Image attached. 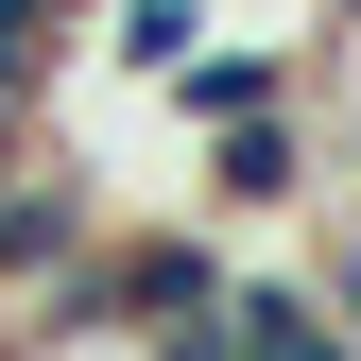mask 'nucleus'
I'll use <instances>...</instances> for the list:
<instances>
[{"instance_id": "obj_1", "label": "nucleus", "mask_w": 361, "mask_h": 361, "mask_svg": "<svg viewBox=\"0 0 361 361\" xmlns=\"http://www.w3.org/2000/svg\"><path fill=\"white\" fill-rule=\"evenodd\" d=\"M86 258H104V190H86V155H0V310H35V293H69Z\"/></svg>"}, {"instance_id": "obj_2", "label": "nucleus", "mask_w": 361, "mask_h": 361, "mask_svg": "<svg viewBox=\"0 0 361 361\" xmlns=\"http://www.w3.org/2000/svg\"><path fill=\"white\" fill-rule=\"evenodd\" d=\"M190 190H207V224H293V207H327V104L293 86V104H258V121H224Z\"/></svg>"}, {"instance_id": "obj_3", "label": "nucleus", "mask_w": 361, "mask_h": 361, "mask_svg": "<svg viewBox=\"0 0 361 361\" xmlns=\"http://www.w3.org/2000/svg\"><path fill=\"white\" fill-rule=\"evenodd\" d=\"M293 86H310V35H224V18H207V52H190V69H155V104L190 121V138H224V121L293 104Z\"/></svg>"}, {"instance_id": "obj_4", "label": "nucleus", "mask_w": 361, "mask_h": 361, "mask_svg": "<svg viewBox=\"0 0 361 361\" xmlns=\"http://www.w3.org/2000/svg\"><path fill=\"white\" fill-rule=\"evenodd\" d=\"M224 361H361L344 344V310H327V276H224Z\"/></svg>"}, {"instance_id": "obj_5", "label": "nucleus", "mask_w": 361, "mask_h": 361, "mask_svg": "<svg viewBox=\"0 0 361 361\" xmlns=\"http://www.w3.org/2000/svg\"><path fill=\"white\" fill-rule=\"evenodd\" d=\"M86 18H104V69L121 86H155V69L207 52V0H86Z\"/></svg>"}, {"instance_id": "obj_6", "label": "nucleus", "mask_w": 361, "mask_h": 361, "mask_svg": "<svg viewBox=\"0 0 361 361\" xmlns=\"http://www.w3.org/2000/svg\"><path fill=\"white\" fill-rule=\"evenodd\" d=\"M310 276H327V310H344V344H361V224H344L327 258H310Z\"/></svg>"}]
</instances>
